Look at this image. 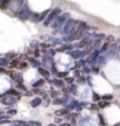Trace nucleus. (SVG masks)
Here are the masks:
<instances>
[{"mask_svg":"<svg viewBox=\"0 0 120 126\" xmlns=\"http://www.w3.org/2000/svg\"><path fill=\"white\" fill-rule=\"evenodd\" d=\"M6 94H9V96H19L18 91H16V90H13V89L8 90L7 92H6Z\"/></svg>","mask_w":120,"mask_h":126,"instance_id":"obj_10","label":"nucleus"},{"mask_svg":"<svg viewBox=\"0 0 120 126\" xmlns=\"http://www.w3.org/2000/svg\"><path fill=\"white\" fill-rule=\"evenodd\" d=\"M99 99H100V96L98 94H93V100L94 102H99Z\"/></svg>","mask_w":120,"mask_h":126,"instance_id":"obj_18","label":"nucleus"},{"mask_svg":"<svg viewBox=\"0 0 120 126\" xmlns=\"http://www.w3.org/2000/svg\"><path fill=\"white\" fill-rule=\"evenodd\" d=\"M27 126H29V125H27Z\"/></svg>","mask_w":120,"mask_h":126,"instance_id":"obj_34","label":"nucleus"},{"mask_svg":"<svg viewBox=\"0 0 120 126\" xmlns=\"http://www.w3.org/2000/svg\"><path fill=\"white\" fill-rule=\"evenodd\" d=\"M98 106H99V108H102V109L107 108V106H108V103L105 102V100H103V102H99V103H98Z\"/></svg>","mask_w":120,"mask_h":126,"instance_id":"obj_11","label":"nucleus"},{"mask_svg":"<svg viewBox=\"0 0 120 126\" xmlns=\"http://www.w3.org/2000/svg\"><path fill=\"white\" fill-rule=\"evenodd\" d=\"M0 72H5V69H4V68H0Z\"/></svg>","mask_w":120,"mask_h":126,"instance_id":"obj_32","label":"nucleus"},{"mask_svg":"<svg viewBox=\"0 0 120 126\" xmlns=\"http://www.w3.org/2000/svg\"><path fill=\"white\" fill-rule=\"evenodd\" d=\"M43 84H45V81H43V79H39L37 82H35V83L33 84V88L36 89V88H39V86H42Z\"/></svg>","mask_w":120,"mask_h":126,"instance_id":"obj_6","label":"nucleus"},{"mask_svg":"<svg viewBox=\"0 0 120 126\" xmlns=\"http://www.w3.org/2000/svg\"><path fill=\"white\" fill-rule=\"evenodd\" d=\"M6 56H7L8 59H13L14 56H15V54H14V53H8V54L6 55Z\"/></svg>","mask_w":120,"mask_h":126,"instance_id":"obj_23","label":"nucleus"},{"mask_svg":"<svg viewBox=\"0 0 120 126\" xmlns=\"http://www.w3.org/2000/svg\"><path fill=\"white\" fill-rule=\"evenodd\" d=\"M9 1H11V0H0V6H1L2 8H5V7L8 5Z\"/></svg>","mask_w":120,"mask_h":126,"instance_id":"obj_12","label":"nucleus"},{"mask_svg":"<svg viewBox=\"0 0 120 126\" xmlns=\"http://www.w3.org/2000/svg\"><path fill=\"white\" fill-rule=\"evenodd\" d=\"M19 96H5L4 98H1V103L5 104V105H12V104H15L19 100Z\"/></svg>","mask_w":120,"mask_h":126,"instance_id":"obj_1","label":"nucleus"},{"mask_svg":"<svg viewBox=\"0 0 120 126\" xmlns=\"http://www.w3.org/2000/svg\"><path fill=\"white\" fill-rule=\"evenodd\" d=\"M54 104H55V105H57V104H62V100H61V99H55V100H54Z\"/></svg>","mask_w":120,"mask_h":126,"instance_id":"obj_26","label":"nucleus"},{"mask_svg":"<svg viewBox=\"0 0 120 126\" xmlns=\"http://www.w3.org/2000/svg\"><path fill=\"white\" fill-rule=\"evenodd\" d=\"M16 2H18V5H21L23 2V0H16Z\"/></svg>","mask_w":120,"mask_h":126,"instance_id":"obj_31","label":"nucleus"},{"mask_svg":"<svg viewBox=\"0 0 120 126\" xmlns=\"http://www.w3.org/2000/svg\"><path fill=\"white\" fill-rule=\"evenodd\" d=\"M40 104H41V98L40 97H36V98H34L30 102L31 108H37V106H40Z\"/></svg>","mask_w":120,"mask_h":126,"instance_id":"obj_4","label":"nucleus"},{"mask_svg":"<svg viewBox=\"0 0 120 126\" xmlns=\"http://www.w3.org/2000/svg\"><path fill=\"white\" fill-rule=\"evenodd\" d=\"M28 125L29 126H41V123L40 122H29Z\"/></svg>","mask_w":120,"mask_h":126,"instance_id":"obj_16","label":"nucleus"},{"mask_svg":"<svg viewBox=\"0 0 120 126\" xmlns=\"http://www.w3.org/2000/svg\"><path fill=\"white\" fill-rule=\"evenodd\" d=\"M0 97H1V96H0Z\"/></svg>","mask_w":120,"mask_h":126,"instance_id":"obj_35","label":"nucleus"},{"mask_svg":"<svg viewBox=\"0 0 120 126\" xmlns=\"http://www.w3.org/2000/svg\"><path fill=\"white\" fill-rule=\"evenodd\" d=\"M16 79H18L19 83H20V82L22 83V75H18V76H16Z\"/></svg>","mask_w":120,"mask_h":126,"instance_id":"obj_25","label":"nucleus"},{"mask_svg":"<svg viewBox=\"0 0 120 126\" xmlns=\"http://www.w3.org/2000/svg\"><path fill=\"white\" fill-rule=\"evenodd\" d=\"M106 41H107V43H110V42H113V41H114V36L108 35V36L106 37Z\"/></svg>","mask_w":120,"mask_h":126,"instance_id":"obj_17","label":"nucleus"},{"mask_svg":"<svg viewBox=\"0 0 120 126\" xmlns=\"http://www.w3.org/2000/svg\"><path fill=\"white\" fill-rule=\"evenodd\" d=\"M13 125L14 126H27V124L25 122H21V120H15V122H13Z\"/></svg>","mask_w":120,"mask_h":126,"instance_id":"obj_8","label":"nucleus"},{"mask_svg":"<svg viewBox=\"0 0 120 126\" xmlns=\"http://www.w3.org/2000/svg\"><path fill=\"white\" fill-rule=\"evenodd\" d=\"M92 71L97 74V72H99V68H98V67H93V68H92Z\"/></svg>","mask_w":120,"mask_h":126,"instance_id":"obj_28","label":"nucleus"},{"mask_svg":"<svg viewBox=\"0 0 120 126\" xmlns=\"http://www.w3.org/2000/svg\"><path fill=\"white\" fill-rule=\"evenodd\" d=\"M48 13H50V11H45V12H43V13H42V15L40 16V20H42V19L45 18V15H47Z\"/></svg>","mask_w":120,"mask_h":126,"instance_id":"obj_21","label":"nucleus"},{"mask_svg":"<svg viewBox=\"0 0 120 126\" xmlns=\"http://www.w3.org/2000/svg\"><path fill=\"white\" fill-rule=\"evenodd\" d=\"M19 63H20V62H19L18 60H14V61H13L12 63H11L9 65H11V68H14V67H18V65H19Z\"/></svg>","mask_w":120,"mask_h":126,"instance_id":"obj_14","label":"nucleus"},{"mask_svg":"<svg viewBox=\"0 0 120 126\" xmlns=\"http://www.w3.org/2000/svg\"><path fill=\"white\" fill-rule=\"evenodd\" d=\"M18 88H19V89H21V90H23V91H26V90H27L26 86L23 85V84H21V83H19V84H18Z\"/></svg>","mask_w":120,"mask_h":126,"instance_id":"obj_20","label":"nucleus"},{"mask_svg":"<svg viewBox=\"0 0 120 126\" xmlns=\"http://www.w3.org/2000/svg\"><path fill=\"white\" fill-rule=\"evenodd\" d=\"M107 48H108V43H105V45L102 47V51H106Z\"/></svg>","mask_w":120,"mask_h":126,"instance_id":"obj_22","label":"nucleus"},{"mask_svg":"<svg viewBox=\"0 0 120 126\" xmlns=\"http://www.w3.org/2000/svg\"><path fill=\"white\" fill-rule=\"evenodd\" d=\"M79 55H80V53L79 51H77V53H72V56H74V57H76V59H77V57H79Z\"/></svg>","mask_w":120,"mask_h":126,"instance_id":"obj_24","label":"nucleus"},{"mask_svg":"<svg viewBox=\"0 0 120 126\" xmlns=\"http://www.w3.org/2000/svg\"><path fill=\"white\" fill-rule=\"evenodd\" d=\"M56 116H63V117H69V111L67 109H62V110H58L55 112Z\"/></svg>","mask_w":120,"mask_h":126,"instance_id":"obj_3","label":"nucleus"},{"mask_svg":"<svg viewBox=\"0 0 120 126\" xmlns=\"http://www.w3.org/2000/svg\"><path fill=\"white\" fill-rule=\"evenodd\" d=\"M62 126H70V125H69V124H63Z\"/></svg>","mask_w":120,"mask_h":126,"instance_id":"obj_33","label":"nucleus"},{"mask_svg":"<svg viewBox=\"0 0 120 126\" xmlns=\"http://www.w3.org/2000/svg\"><path fill=\"white\" fill-rule=\"evenodd\" d=\"M112 98H113L112 94H104V96H103V99H104V100H111Z\"/></svg>","mask_w":120,"mask_h":126,"instance_id":"obj_13","label":"nucleus"},{"mask_svg":"<svg viewBox=\"0 0 120 126\" xmlns=\"http://www.w3.org/2000/svg\"><path fill=\"white\" fill-rule=\"evenodd\" d=\"M74 22H75V21L70 20V21H69V22L67 23V26H65V28H64V32H65V33H68V29H70V28H71L72 26H74Z\"/></svg>","mask_w":120,"mask_h":126,"instance_id":"obj_7","label":"nucleus"},{"mask_svg":"<svg viewBox=\"0 0 120 126\" xmlns=\"http://www.w3.org/2000/svg\"><path fill=\"white\" fill-rule=\"evenodd\" d=\"M61 13V9L60 8H55L53 11V12H51V13L49 14V16L47 19H45V26H48L49 23H50V21H51V20H53L54 18H55V16H56V15H57V14H60Z\"/></svg>","mask_w":120,"mask_h":126,"instance_id":"obj_2","label":"nucleus"},{"mask_svg":"<svg viewBox=\"0 0 120 126\" xmlns=\"http://www.w3.org/2000/svg\"><path fill=\"white\" fill-rule=\"evenodd\" d=\"M53 83L55 84L56 86H60V88H63V82L61 79H54Z\"/></svg>","mask_w":120,"mask_h":126,"instance_id":"obj_9","label":"nucleus"},{"mask_svg":"<svg viewBox=\"0 0 120 126\" xmlns=\"http://www.w3.org/2000/svg\"><path fill=\"white\" fill-rule=\"evenodd\" d=\"M65 81H67L68 83H72V82H74V78H68L67 77V78H65Z\"/></svg>","mask_w":120,"mask_h":126,"instance_id":"obj_29","label":"nucleus"},{"mask_svg":"<svg viewBox=\"0 0 120 126\" xmlns=\"http://www.w3.org/2000/svg\"><path fill=\"white\" fill-rule=\"evenodd\" d=\"M68 76V72L64 71V72H58L57 74V77L58 78H62V77H67Z\"/></svg>","mask_w":120,"mask_h":126,"instance_id":"obj_15","label":"nucleus"},{"mask_svg":"<svg viewBox=\"0 0 120 126\" xmlns=\"http://www.w3.org/2000/svg\"><path fill=\"white\" fill-rule=\"evenodd\" d=\"M37 70H39V72H40L43 77H45V78H48V77L50 76V72H49L47 69H45V68H40V67H39V69H37Z\"/></svg>","mask_w":120,"mask_h":126,"instance_id":"obj_5","label":"nucleus"},{"mask_svg":"<svg viewBox=\"0 0 120 126\" xmlns=\"http://www.w3.org/2000/svg\"><path fill=\"white\" fill-rule=\"evenodd\" d=\"M15 113H16V110H9V111H8V114H9V116L15 114Z\"/></svg>","mask_w":120,"mask_h":126,"instance_id":"obj_27","label":"nucleus"},{"mask_svg":"<svg viewBox=\"0 0 120 126\" xmlns=\"http://www.w3.org/2000/svg\"><path fill=\"white\" fill-rule=\"evenodd\" d=\"M7 63H8V61L6 59H0V64H1V65H6Z\"/></svg>","mask_w":120,"mask_h":126,"instance_id":"obj_19","label":"nucleus"},{"mask_svg":"<svg viewBox=\"0 0 120 126\" xmlns=\"http://www.w3.org/2000/svg\"><path fill=\"white\" fill-rule=\"evenodd\" d=\"M55 123H61V118H55Z\"/></svg>","mask_w":120,"mask_h":126,"instance_id":"obj_30","label":"nucleus"}]
</instances>
